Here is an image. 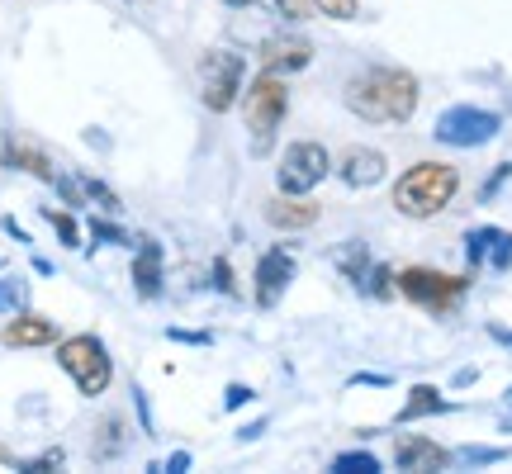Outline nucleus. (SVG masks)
<instances>
[{"instance_id": "nucleus-32", "label": "nucleus", "mask_w": 512, "mask_h": 474, "mask_svg": "<svg viewBox=\"0 0 512 474\" xmlns=\"http://www.w3.org/2000/svg\"><path fill=\"white\" fill-rule=\"evenodd\" d=\"M223 5H233V10H242V5H252V0H223Z\"/></svg>"}, {"instance_id": "nucleus-25", "label": "nucleus", "mask_w": 512, "mask_h": 474, "mask_svg": "<svg viewBox=\"0 0 512 474\" xmlns=\"http://www.w3.org/2000/svg\"><path fill=\"white\" fill-rule=\"evenodd\" d=\"M86 195H91V200H100V204H105V209H119V195H114L110 185H100V181H86Z\"/></svg>"}, {"instance_id": "nucleus-21", "label": "nucleus", "mask_w": 512, "mask_h": 474, "mask_svg": "<svg viewBox=\"0 0 512 474\" xmlns=\"http://www.w3.org/2000/svg\"><path fill=\"white\" fill-rule=\"evenodd\" d=\"M43 214H48V223L57 228V237H62V247H76V242H81V228H76L72 214H62V209H43Z\"/></svg>"}, {"instance_id": "nucleus-18", "label": "nucleus", "mask_w": 512, "mask_h": 474, "mask_svg": "<svg viewBox=\"0 0 512 474\" xmlns=\"http://www.w3.org/2000/svg\"><path fill=\"white\" fill-rule=\"evenodd\" d=\"M451 403L441 399L432 384H418V389H408V403L399 408V422H418V418H432V413H446Z\"/></svg>"}, {"instance_id": "nucleus-31", "label": "nucleus", "mask_w": 512, "mask_h": 474, "mask_svg": "<svg viewBox=\"0 0 512 474\" xmlns=\"http://www.w3.org/2000/svg\"><path fill=\"white\" fill-rule=\"evenodd\" d=\"M0 465H15V460H10V451H5V446H0Z\"/></svg>"}, {"instance_id": "nucleus-27", "label": "nucleus", "mask_w": 512, "mask_h": 474, "mask_svg": "<svg viewBox=\"0 0 512 474\" xmlns=\"http://www.w3.org/2000/svg\"><path fill=\"white\" fill-rule=\"evenodd\" d=\"M214 285H219L223 294L238 290V285H233V271H228V261H214Z\"/></svg>"}, {"instance_id": "nucleus-24", "label": "nucleus", "mask_w": 512, "mask_h": 474, "mask_svg": "<svg viewBox=\"0 0 512 474\" xmlns=\"http://www.w3.org/2000/svg\"><path fill=\"white\" fill-rule=\"evenodd\" d=\"M91 233L100 237V242H119V247H138V242H128V237L119 233L114 223H105V219H95V223H91Z\"/></svg>"}, {"instance_id": "nucleus-7", "label": "nucleus", "mask_w": 512, "mask_h": 474, "mask_svg": "<svg viewBox=\"0 0 512 474\" xmlns=\"http://www.w3.org/2000/svg\"><path fill=\"white\" fill-rule=\"evenodd\" d=\"M465 290H470L465 275H446V271H432V266L399 271V294H408L413 304H422V309H432V313H446Z\"/></svg>"}, {"instance_id": "nucleus-11", "label": "nucleus", "mask_w": 512, "mask_h": 474, "mask_svg": "<svg viewBox=\"0 0 512 474\" xmlns=\"http://www.w3.org/2000/svg\"><path fill=\"white\" fill-rule=\"evenodd\" d=\"M384 171H389V162H384V152H375V147H347V152H342V162H337V176H342L351 190H370V185H380Z\"/></svg>"}, {"instance_id": "nucleus-28", "label": "nucleus", "mask_w": 512, "mask_h": 474, "mask_svg": "<svg viewBox=\"0 0 512 474\" xmlns=\"http://www.w3.org/2000/svg\"><path fill=\"white\" fill-rule=\"evenodd\" d=\"M162 470H166V474H185V470H190V456H185V451H176V456L166 460Z\"/></svg>"}, {"instance_id": "nucleus-6", "label": "nucleus", "mask_w": 512, "mask_h": 474, "mask_svg": "<svg viewBox=\"0 0 512 474\" xmlns=\"http://www.w3.org/2000/svg\"><path fill=\"white\" fill-rule=\"evenodd\" d=\"M328 171L332 157L323 143H290L275 166V185H280V195H309L313 185L328 181Z\"/></svg>"}, {"instance_id": "nucleus-2", "label": "nucleus", "mask_w": 512, "mask_h": 474, "mask_svg": "<svg viewBox=\"0 0 512 474\" xmlns=\"http://www.w3.org/2000/svg\"><path fill=\"white\" fill-rule=\"evenodd\" d=\"M460 190V171L446 162H418L408 166L394 185V209L403 219H437L446 204L456 200Z\"/></svg>"}, {"instance_id": "nucleus-3", "label": "nucleus", "mask_w": 512, "mask_h": 474, "mask_svg": "<svg viewBox=\"0 0 512 474\" xmlns=\"http://www.w3.org/2000/svg\"><path fill=\"white\" fill-rule=\"evenodd\" d=\"M285 110H290V91H285V81L271 72H261L242 91V124L252 133V152L256 157H266L275 143V128L285 124Z\"/></svg>"}, {"instance_id": "nucleus-22", "label": "nucleus", "mask_w": 512, "mask_h": 474, "mask_svg": "<svg viewBox=\"0 0 512 474\" xmlns=\"http://www.w3.org/2000/svg\"><path fill=\"white\" fill-rule=\"evenodd\" d=\"M275 5V15L280 19H290V24H299V19H309V10H313V0H271Z\"/></svg>"}, {"instance_id": "nucleus-30", "label": "nucleus", "mask_w": 512, "mask_h": 474, "mask_svg": "<svg viewBox=\"0 0 512 474\" xmlns=\"http://www.w3.org/2000/svg\"><path fill=\"white\" fill-rule=\"evenodd\" d=\"M494 337L503 342V347H512V332H508V328H494Z\"/></svg>"}, {"instance_id": "nucleus-12", "label": "nucleus", "mask_w": 512, "mask_h": 474, "mask_svg": "<svg viewBox=\"0 0 512 474\" xmlns=\"http://www.w3.org/2000/svg\"><path fill=\"white\" fill-rule=\"evenodd\" d=\"M266 223L280 233H304L318 223V204L309 195H275V200H266Z\"/></svg>"}, {"instance_id": "nucleus-5", "label": "nucleus", "mask_w": 512, "mask_h": 474, "mask_svg": "<svg viewBox=\"0 0 512 474\" xmlns=\"http://www.w3.org/2000/svg\"><path fill=\"white\" fill-rule=\"evenodd\" d=\"M247 91V62L233 48H214L200 57V100L204 110L228 114Z\"/></svg>"}, {"instance_id": "nucleus-8", "label": "nucleus", "mask_w": 512, "mask_h": 474, "mask_svg": "<svg viewBox=\"0 0 512 474\" xmlns=\"http://www.w3.org/2000/svg\"><path fill=\"white\" fill-rule=\"evenodd\" d=\"M498 128H503V119H498L494 110H475V105H456V110H446L437 119V128H432V138L446 147H484L498 138Z\"/></svg>"}, {"instance_id": "nucleus-9", "label": "nucleus", "mask_w": 512, "mask_h": 474, "mask_svg": "<svg viewBox=\"0 0 512 474\" xmlns=\"http://www.w3.org/2000/svg\"><path fill=\"white\" fill-rule=\"evenodd\" d=\"M290 280H294V252L290 247H271V252H261V261H256V285H252L256 309H275V304H280V294L290 290Z\"/></svg>"}, {"instance_id": "nucleus-19", "label": "nucleus", "mask_w": 512, "mask_h": 474, "mask_svg": "<svg viewBox=\"0 0 512 474\" xmlns=\"http://www.w3.org/2000/svg\"><path fill=\"white\" fill-rule=\"evenodd\" d=\"M128 446V422L124 418H105L100 422V441H95V460H114Z\"/></svg>"}, {"instance_id": "nucleus-26", "label": "nucleus", "mask_w": 512, "mask_h": 474, "mask_svg": "<svg viewBox=\"0 0 512 474\" xmlns=\"http://www.w3.org/2000/svg\"><path fill=\"white\" fill-rule=\"evenodd\" d=\"M242 403H252V389L247 384H228L223 389V408H242Z\"/></svg>"}, {"instance_id": "nucleus-14", "label": "nucleus", "mask_w": 512, "mask_h": 474, "mask_svg": "<svg viewBox=\"0 0 512 474\" xmlns=\"http://www.w3.org/2000/svg\"><path fill=\"white\" fill-rule=\"evenodd\" d=\"M394 465H399V470H446V465H451V451L427 437H399Z\"/></svg>"}, {"instance_id": "nucleus-4", "label": "nucleus", "mask_w": 512, "mask_h": 474, "mask_svg": "<svg viewBox=\"0 0 512 474\" xmlns=\"http://www.w3.org/2000/svg\"><path fill=\"white\" fill-rule=\"evenodd\" d=\"M57 365L72 375V384L86 394V399H95V394H105L114 380V361L110 351H105V342L100 337H91V332H81V337H67L62 347H57Z\"/></svg>"}, {"instance_id": "nucleus-13", "label": "nucleus", "mask_w": 512, "mask_h": 474, "mask_svg": "<svg viewBox=\"0 0 512 474\" xmlns=\"http://www.w3.org/2000/svg\"><path fill=\"white\" fill-rule=\"evenodd\" d=\"M465 252H470V266H512V233L508 228H475L465 237Z\"/></svg>"}, {"instance_id": "nucleus-16", "label": "nucleus", "mask_w": 512, "mask_h": 474, "mask_svg": "<svg viewBox=\"0 0 512 474\" xmlns=\"http://www.w3.org/2000/svg\"><path fill=\"white\" fill-rule=\"evenodd\" d=\"M133 290L143 299H157L162 294V242L143 237L138 242V261H133Z\"/></svg>"}, {"instance_id": "nucleus-1", "label": "nucleus", "mask_w": 512, "mask_h": 474, "mask_svg": "<svg viewBox=\"0 0 512 474\" xmlns=\"http://www.w3.org/2000/svg\"><path fill=\"white\" fill-rule=\"evenodd\" d=\"M347 110L366 124H408L418 110V76L403 67H370L347 81Z\"/></svg>"}, {"instance_id": "nucleus-10", "label": "nucleus", "mask_w": 512, "mask_h": 474, "mask_svg": "<svg viewBox=\"0 0 512 474\" xmlns=\"http://www.w3.org/2000/svg\"><path fill=\"white\" fill-rule=\"evenodd\" d=\"M309 62H313V43L309 38H294V34L266 38V43L256 48V67L271 76H294V72H304Z\"/></svg>"}, {"instance_id": "nucleus-17", "label": "nucleus", "mask_w": 512, "mask_h": 474, "mask_svg": "<svg viewBox=\"0 0 512 474\" xmlns=\"http://www.w3.org/2000/svg\"><path fill=\"white\" fill-rule=\"evenodd\" d=\"M5 162L10 166H19V171H29V176H38V181H48V185H57V171H53V162L38 152V147H29V143H10L5 147Z\"/></svg>"}, {"instance_id": "nucleus-15", "label": "nucleus", "mask_w": 512, "mask_h": 474, "mask_svg": "<svg viewBox=\"0 0 512 474\" xmlns=\"http://www.w3.org/2000/svg\"><path fill=\"white\" fill-rule=\"evenodd\" d=\"M48 342H57V328L43 313H15L5 323V347H48Z\"/></svg>"}, {"instance_id": "nucleus-23", "label": "nucleus", "mask_w": 512, "mask_h": 474, "mask_svg": "<svg viewBox=\"0 0 512 474\" xmlns=\"http://www.w3.org/2000/svg\"><path fill=\"white\" fill-rule=\"evenodd\" d=\"M313 10H323L332 19H356V0H313Z\"/></svg>"}, {"instance_id": "nucleus-20", "label": "nucleus", "mask_w": 512, "mask_h": 474, "mask_svg": "<svg viewBox=\"0 0 512 474\" xmlns=\"http://www.w3.org/2000/svg\"><path fill=\"white\" fill-rule=\"evenodd\" d=\"M332 470L337 474H375L380 470V460L370 456V451H347V456L332 460Z\"/></svg>"}, {"instance_id": "nucleus-29", "label": "nucleus", "mask_w": 512, "mask_h": 474, "mask_svg": "<svg viewBox=\"0 0 512 474\" xmlns=\"http://www.w3.org/2000/svg\"><path fill=\"white\" fill-rule=\"evenodd\" d=\"M166 337H176V342H195V347H204V342H209L204 332H181V328H171Z\"/></svg>"}]
</instances>
